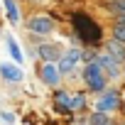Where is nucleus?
Returning <instances> with one entry per match:
<instances>
[{
    "label": "nucleus",
    "instance_id": "obj_9",
    "mask_svg": "<svg viewBox=\"0 0 125 125\" xmlns=\"http://www.w3.org/2000/svg\"><path fill=\"white\" fill-rule=\"evenodd\" d=\"M37 54H39L44 61H56V59L61 56V54H59V47H54V44H39Z\"/></svg>",
    "mask_w": 125,
    "mask_h": 125
},
{
    "label": "nucleus",
    "instance_id": "obj_4",
    "mask_svg": "<svg viewBox=\"0 0 125 125\" xmlns=\"http://www.w3.org/2000/svg\"><path fill=\"white\" fill-rule=\"evenodd\" d=\"M96 64L103 69V74L110 79H115L118 74H120V59L118 56H110V54H96Z\"/></svg>",
    "mask_w": 125,
    "mask_h": 125
},
{
    "label": "nucleus",
    "instance_id": "obj_16",
    "mask_svg": "<svg viewBox=\"0 0 125 125\" xmlns=\"http://www.w3.org/2000/svg\"><path fill=\"white\" fill-rule=\"evenodd\" d=\"M81 56H83L86 61H93V59H96V54H93V52H86V54H81Z\"/></svg>",
    "mask_w": 125,
    "mask_h": 125
},
{
    "label": "nucleus",
    "instance_id": "obj_2",
    "mask_svg": "<svg viewBox=\"0 0 125 125\" xmlns=\"http://www.w3.org/2000/svg\"><path fill=\"white\" fill-rule=\"evenodd\" d=\"M83 81L88 83V88H93V91H105V83H108V76L103 74V69L96 64V59L93 61H88V66H86V71H83Z\"/></svg>",
    "mask_w": 125,
    "mask_h": 125
},
{
    "label": "nucleus",
    "instance_id": "obj_15",
    "mask_svg": "<svg viewBox=\"0 0 125 125\" xmlns=\"http://www.w3.org/2000/svg\"><path fill=\"white\" fill-rule=\"evenodd\" d=\"M113 39H118V42L125 44V25H115V30H113Z\"/></svg>",
    "mask_w": 125,
    "mask_h": 125
},
{
    "label": "nucleus",
    "instance_id": "obj_11",
    "mask_svg": "<svg viewBox=\"0 0 125 125\" xmlns=\"http://www.w3.org/2000/svg\"><path fill=\"white\" fill-rule=\"evenodd\" d=\"M5 12H8V20H10L12 25L20 22V10H17V5H15V0H5Z\"/></svg>",
    "mask_w": 125,
    "mask_h": 125
},
{
    "label": "nucleus",
    "instance_id": "obj_1",
    "mask_svg": "<svg viewBox=\"0 0 125 125\" xmlns=\"http://www.w3.org/2000/svg\"><path fill=\"white\" fill-rule=\"evenodd\" d=\"M71 25H74V32H76L79 39H83V42H88V44L101 42V27H98L88 15H83V12L71 15Z\"/></svg>",
    "mask_w": 125,
    "mask_h": 125
},
{
    "label": "nucleus",
    "instance_id": "obj_3",
    "mask_svg": "<svg viewBox=\"0 0 125 125\" xmlns=\"http://www.w3.org/2000/svg\"><path fill=\"white\" fill-rule=\"evenodd\" d=\"M27 30L32 34H49L54 30V20L49 15H32L30 22H27Z\"/></svg>",
    "mask_w": 125,
    "mask_h": 125
},
{
    "label": "nucleus",
    "instance_id": "obj_14",
    "mask_svg": "<svg viewBox=\"0 0 125 125\" xmlns=\"http://www.w3.org/2000/svg\"><path fill=\"white\" fill-rule=\"evenodd\" d=\"M108 10H113L118 15H125V0H113V3H108Z\"/></svg>",
    "mask_w": 125,
    "mask_h": 125
},
{
    "label": "nucleus",
    "instance_id": "obj_7",
    "mask_svg": "<svg viewBox=\"0 0 125 125\" xmlns=\"http://www.w3.org/2000/svg\"><path fill=\"white\" fill-rule=\"evenodd\" d=\"M120 105V96L115 93V91H103V96L98 98V103H96V108L101 110V113H108V110H115Z\"/></svg>",
    "mask_w": 125,
    "mask_h": 125
},
{
    "label": "nucleus",
    "instance_id": "obj_19",
    "mask_svg": "<svg viewBox=\"0 0 125 125\" xmlns=\"http://www.w3.org/2000/svg\"><path fill=\"white\" fill-rule=\"evenodd\" d=\"M101 125H115V123H113V120H110V118H105V120H103V123H101Z\"/></svg>",
    "mask_w": 125,
    "mask_h": 125
},
{
    "label": "nucleus",
    "instance_id": "obj_17",
    "mask_svg": "<svg viewBox=\"0 0 125 125\" xmlns=\"http://www.w3.org/2000/svg\"><path fill=\"white\" fill-rule=\"evenodd\" d=\"M3 120H5V123H12L15 118H12V113H8V110H5V113H3Z\"/></svg>",
    "mask_w": 125,
    "mask_h": 125
},
{
    "label": "nucleus",
    "instance_id": "obj_8",
    "mask_svg": "<svg viewBox=\"0 0 125 125\" xmlns=\"http://www.w3.org/2000/svg\"><path fill=\"white\" fill-rule=\"evenodd\" d=\"M0 74H3L5 81H12V83L22 81V69H17L12 64H0Z\"/></svg>",
    "mask_w": 125,
    "mask_h": 125
},
{
    "label": "nucleus",
    "instance_id": "obj_5",
    "mask_svg": "<svg viewBox=\"0 0 125 125\" xmlns=\"http://www.w3.org/2000/svg\"><path fill=\"white\" fill-rule=\"evenodd\" d=\"M79 59H81V52H76V49H71V52H66L64 56H59L56 61V69H59V74H71L74 69H76V64H79Z\"/></svg>",
    "mask_w": 125,
    "mask_h": 125
},
{
    "label": "nucleus",
    "instance_id": "obj_10",
    "mask_svg": "<svg viewBox=\"0 0 125 125\" xmlns=\"http://www.w3.org/2000/svg\"><path fill=\"white\" fill-rule=\"evenodd\" d=\"M86 105V98H83V93H69V98H66V110L69 113H74V110H81Z\"/></svg>",
    "mask_w": 125,
    "mask_h": 125
},
{
    "label": "nucleus",
    "instance_id": "obj_6",
    "mask_svg": "<svg viewBox=\"0 0 125 125\" xmlns=\"http://www.w3.org/2000/svg\"><path fill=\"white\" fill-rule=\"evenodd\" d=\"M39 76H42V81L47 86H56L61 81V74H59V69H56L54 61H44V66L39 69Z\"/></svg>",
    "mask_w": 125,
    "mask_h": 125
},
{
    "label": "nucleus",
    "instance_id": "obj_18",
    "mask_svg": "<svg viewBox=\"0 0 125 125\" xmlns=\"http://www.w3.org/2000/svg\"><path fill=\"white\" fill-rule=\"evenodd\" d=\"M118 25H125V15H118Z\"/></svg>",
    "mask_w": 125,
    "mask_h": 125
},
{
    "label": "nucleus",
    "instance_id": "obj_12",
    "mask_svg": "<svg viewBox=\"0 0 125 125\" xmlns=\"http://www.w3.org/2000/svg\"><path fill=\"white\" fill-rule=\"evenodd\" d=\"M105 47H108V52H110V54H115L118 59H123V56H125V49H123V42H118V39H110V42H108Z\"/></svg>",
    "mask_w": 125,
    "mask_h": 125
},
{
    "label": "nucleus",
    "instance_id": "obj_13",
    "mask_svg": "<svg viewBox=\"0 0 125 125\" xmlns=\"http://www.w3.org/2000/svg\"><path fill=\"white\" fill-rule=\"evenodd\" d=\"M8 49H10V56H12V59H15V61H17V64H20V61H22V59H25V56H22V52H20V47H17V42H15V39H8Z\"/></svg>",
    "mask_w": 125,
    "mask_h": 125
}]
</instances>
